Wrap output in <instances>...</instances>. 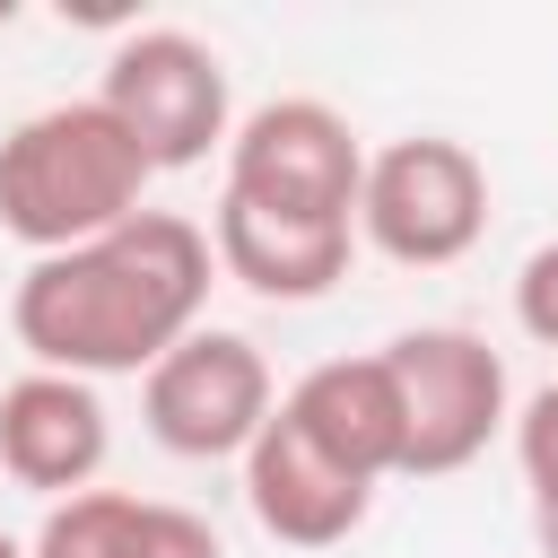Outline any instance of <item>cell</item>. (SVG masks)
Instances as JSON below:
<instances>
[{
	"instance_id": "1",
	"label": "cell",
	"mask_w": 558,
	"mask_h": 558,
	"mask_svg": "<svg viewBox=\"0 0 558 558\" xmlns=\"http://www.w3.org/2000/svg\"><path fill=\"white\" fill-rule=\"evenodd\" d=\"M209 270L218 253L183 209H140L96 244L26 262L9 323L44 375H148L183 331H201Z\"/></svg>"
},
{
	"instance_id": "5",
	"label": "cell",
	"mask_w": 558,
	"mask_h": 558,
	"mask_svg": "<svg viewBox=\"0 0 558 558\" xmlns=\"http://www.w3.org/2000/svg\"><path fill=\"white\" fill-rule=\"evenodd\" d=\"M96 105L140 140V157H148L157 174L201 166V157L227 148V131H235V122H227V61H218L201 35H183V26H140V35H122L113 61H105Z\"/></svg>"
},
{
	"instance_id": "14",
	"label": "cell",
	"mask_w": 558,
	"mask_h": 558,
	"mask_svg": "<svg viewBox=\"0 0 558 558\" xmlns=\"http://www.w3.org/2000/svg\"><path fill=\"white\" fill-rule=\"evenodd\" d=\"M514 323H523L541 349H558V244L523 253V270H514Z\"/></svg>"
},
{
	"instance_id": "15",
	"label": "cell",
	"mask_w": 558,
	"mask_h": 558,
	"mask_svg": "<svg viewBox=\"0 0 558 558\" xmlns=\"http://www.w3.org/2000/svg\"><path fill=\"white\" fill-rule=\"evenodd\" d=\"M0 558H26V549H17V541H9V532H0Z\"/></svg>"
},
{
	"instance_id": "10",
	"label": "cell",
	"mask_w": 558,
	"mask_h": 558,
	"mask_svg": "<svg viewBox=\"0 0 558 558\" xmlns=\"http://www.w3.org/2000/svg\"><path fill=\"white\" fill-rule=\"evenodd\" d=\"M209 253H218V270L235 288H253L270 305H314V296H331L349 279L357 227H340V218H279V209H253V201L218 192Z\"/></svg>"
},
{
	"instance_id": "11",
	"label": "cell",
	"mask_w": 558,
	"mask_h": 558,
	"mask_svg": "<svg viewBox=\"0 0 558 558\" xmlns=\"http://www.w3.org/2000/svg\"><path fill=\"white\" fill-rule=\"evenodd\" d=\"M279 418L366 488L401 471V401L384 357H323L314 375H296V392H279Z\"/></svg>"
},
{
	"instance_id": "7",
	"label": "cell",
	"mask_w": 558,
	"mask_h": 558,
	"mask_svg": "<svg viewBox=\"0 0 558 558\" xmlns=\"http://www.w3.org/2000/svg\"><path fill=\"white\" fill-rule=\"evenodd\" d=\"M140 410H148V436L183 462H244V445L262 436V418L279 410L270 392V366L244 331H183L148 375H140Z\"/></svg>"
},
{
	"instance_id": "9",
	"label": "cell",
	"mask_w": 558,
	"mask_h": 558,
	"mask_svg": "<svg viewBox=\"0 0 558 558\" xmlns=\"http://www.w3.org/2000/svg\"><path fill=\"white\" fill-rule=\"evenodd\" d=\"M244 506H253V523H262L270 541H288V549H331V541H349V532L366 523L375 488L349 480L331 453H314V445L270 410L262 436L244 445Z\"/></svg>"
},
{
	"instance_id": "4",
	"label": "cell",
	"mask_w": 558,
	"mask_h": 558,
	"mask_svg": "<svg viewBox=\"0 0 558 558\" xmlns=\"http://www.w3.org/2000/svg\"><path fill=\"white\" fill-rule=\"evenodd\" d=\"M357 235L401 262V270H445L462 262L480 235H488V166L445 140V131H418V140H392L366 157V183H357Z\"/></svg>"
},
{
	"instance_id": "16",
	"label": "cell",
	"mask_w": 558,
	"mask_h": 558,
	"mask_svg": "<svg viewBox=\"0 0 558 558\" xmlns=\"http://www.w3.org/2000/svg\"><path fill=\"white\" fill-rule=\"evenodd\" d=\"M9 17H17V0H0V26H9Z\"/></svg>"
},
{
	"instance_id": "12",
	"label": "cell",
	"mask_w": 558,
	"mask_h": 558,
	"mask_svg": "<svg viewBox=\"0 0 558 558\" xmlns=\"http://www.w3.org/2000/svg\"><path fill=\"white\" fill-rule=\"evenodd\" d=\"M26 558H227V541L192 506L131 497V488H78L44 514Z\"/></svg>"
},
{
	"instance_id": "8",
	"label": "cell",
	"mask_w": 558,
	"mask_h": 558,
	"mask_svg": "<svg viewBox=\"0 0 558 558\" xmlns=\"http://www.w3.org/2000/svg\"><path fill=\"white\" fill-rule=\"evenodd\" d=\"M105 453H113V418H105L96 384L35 366V375H17V384L0 392V471H9L17 488H35V497L61 506V497L96 488Z\"/></svg>"
},
{
	"instance_id": "3",
	"label": "cell",
	"mask_w": 558,
	"mask_h": 558,
	"mask_svg": "<svg viewBox=\"0 0 558 558\" xmlns=\"http://www.w3.org/2000/svg\"><path fill=\"white\" fill-rule=\"evenodd\" d=\"M375 357L401 401V471L410 480H445L488 453V436L506 427V357L480 331L418 323V331L384 340Z\"/></svg>"
},
{
	"instance_id": "2",
	"label": "cell",
	"mask_w": 558,
	"mask_h": 558,
	"mask_svg": "<svg viewBox=\"0 0 558 558\" xmlns=\"http://www.w3.org/2000/svg\"><path fill=\"white\" fill-rule=\"evenodd\" d=\"M148 183H157V166L140 157V140L96 96L44 105L0 140V227L35 262L70 253V244H96L122 218H140Z\"/></svg>"
},
{
	"instance_id": "13",
	"label": "cell",
	"mask_w": 558,
	"mask_h": 558,
	"mask_svg": "<svg viewBox=\"0 0 558 558\" xmlns=\"http://www.w3.org/2000/svg\"><path fill=\"white\" fill-rule=\"evenodd\" d=\"M514 462H523V497H532V541H541V558H558V384H541L523 401Z\"/></svg>"
},
{
	"instance_id": "6",
	"label": "cell",
	"mask_w": 558,
	"mask_h": 558,
	"mask_svg": "<svg viewBox=\"0 0 558 558\" xmlns=\"http://www.w3.org/2000/svg\"><path fill=\"white\" fill-rule=\"evenodd\" d=\"M357 183H366V148L349 113H331L323 96H270L227 131V201L357 227Z\"/></svg>"
}]
</instances>
